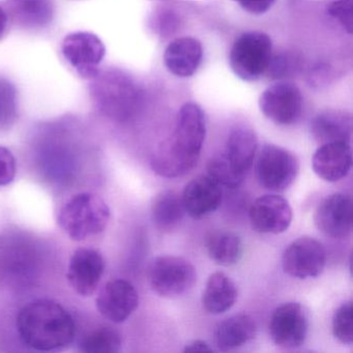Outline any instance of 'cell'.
Here are the masks:
<instances>
[{"label": "cell", "instance_id": "11", "mask_svg": "<svg viewBox=\"0 0 353 353\" xmlns=\"http://www.w3.org/2000/svg\"><path fill=\"white\" fill-rule=\"evenodd\" d=\"M325 264V249L312 237L295 239L283 254V270L292 278H316L323 272Z\"/></svg>", "mask_w": 353, "mask_h": 353}, {"label": "cell", "instance_id": "1", "mask_svg": "<svg viewBox=\"0 0 353 353\" xmlns=\"http://www.w3.org/2000/svg\"><path fill=\"white\" fill-rule=\"evenodd\" d=\"M206 135L205 117L199 105L185 103L179 112L176 127L170 139L159 146L150 165L154 173L176 179L197 165Z\"/></svg>", "mask_w": 353, "mask_h": 353}, {"label": "cell", "instance_id": "17", "mask_svg": "<svg viewBox=\"0 0 353 353\" xmlns=\"http://www.w3.org/2000/svg\"><path fill=\"white\" fill-rule=\"evenodd\" d=\"M185 212L193 219H202L216 212L222 203V190L210 176L196 177L185 185L183 194Z\"/></svg>", "mask_w": 353, "mask_h": 353}, {"label": "cell", "instance_id": "29", "mask_svg": "<svg viewBox=\"0 0 353 353\" xmlns=\"http://www.w3.org/2000/svg\"><path fill=\"white\" fill-rule=\"evenodd\" d=\"M332 334L334 338L345 345L352 344L353 341V305L347 301L336 309L332 317Z\"/></svg>", "mask_w": 353, "mask_h": 353}, {"label": "cell", "instance_id": "24", "mask_svg": "<svg viewBox=\"0 0 353 353\" xmlns=\"http://www.w3.org/2000/svg\"><path fill=\"white\" fill-rule=\"evenodd\" d=\"M185 214L181 194L174 190L161 192L152 202V220L161 231H171L176 228Z\"/></svg>", "mask_w": 353, "mask_h": 353}, {"label": "cell", "instance_id": "2", "mask_svg": "<svg viewBox=\"0 0 353 353\" xmlns=\"http://www.w3.org/2000/svg\"><path fill=\"white\" fill-rule=\"evenodd\" d=\"M17 330L24 344L38 351H59L75 339L76 325L68 310L52 299L26 303L17 316Z\"/></svg>", "mask_w": 353, "mask_h": 353}, {"label": "cell", "instance_id": "26", "mask_svg": "<svg viewBox=\"0 0 353 353\" xmlns=\"http://www.w3.org/2000/svg\"><path fill=\"white\" fill-rule=\"evenodd\" d=\"M79 347L85 353H117L121 351V336L114 328L101 326L86 334Z\"/></svg>", "mask_w": 353, "mask_h": 353}, {"label": "cell", "instance_id": "13", "mask_svg": "<svg viewBox=\"0 0 353 353\" xmlns=\"http://www.w3.org/2000/svg\"><path fill=\"white\" fill-rule=\"evenodd\" d=\"M318 230L332 239H345L352 231L353 206L350 196L336 193L322 200L314 214Z\"/></svg>", "mask_w": 353, "mask_h": 353}, {"label": "cell", "instance_id": "12", "mask_svg": "<svg viewBox=\"0 0 353 353\" xmlns=\"http://www.w3.org/2000/svg\"><path fill=\"white\" fill-rule=\"evenodd\" d=\"M104 272V257L98 250L79 248L70 259L67 278L78 294L88 297L96 292Z\"/></svg>", "mask_w": 353, "mask_h": 353}, {"label": "cell", "instance_id": "7", "mask_svg": "<svg viewBox=\"0 0 353 353\" xmlns=\"http://www.w3.org/2000/svg\"><path fill=\"white\" fill-rule=\"evenodd\" d=\"M299 171L296 157L272 144L263 146L256 162L258 183L268 191L283 192L288 189L296 179Z\"/></svg>", "mask_w": 353, "mask_h": 353}, {"label": "cell", "instance_id": "14", "mask_svg": "<svg viewBox=\"0 0 353 353\" xmlns=\"http://www.w3.org/2000/svg\"><path fill=\"white\" fill-rule=\"evenodd\" d=\"M96 305L103 317L113 323H123L139 305V295L128 281L113 280L101 289Z\"/></svg>", "mask_w": 353, "mask_h": 353}, {"label": "cell", "instance_id": "15", "mask_svg": "<svg viewBox=\"0 0 353 353\" xmlns=\"http://www.w3.org/2000/svg\"><path fill=\"white\" fill-rule=\"evenodd\" d=\"M252 228L264 234H280L288 230L292 222L290 204L279 195H264L257 198L250 208Z\"/></svg>", "mask_w": 353, "mask_h": 353}, {"label": "cell", "instance_id": "33", "mask_svg": "<svg viewBox=\"0 0 353 353\" xmlns=\"http://www.w3.org/2000/svg\"><path fill=\"white\" fill-rule=\"evenodd\" d=\"M185 352H195V351H200V352H212V349L210 348L208 343L201 340L193 341L185 346Z\"/></svg>", "mask_w": 353, "mask_h": 353}, {"label": "cell", "instance_id": "22", "mask_svg": "<svg viewBox=\"0 0 353 353\" xmlns=\"http://www.w3.org/2000/svg\"><path fill=\"white\" fill-rule=\"evenodd\" d=\"M255 334L256 324L253 318L239 314L227 318L216 326L214 344L220 350H232L253 340Z\"/></svg>", "mask_w": 353, "mask_h": 353}, {"label": "cell", "instance_id": "6", "mask_svg": "<svg viewBox=\"0 0 353 353\" xmlns=\"http://www.w3.org/2000/svg\"><path fill=\"white\" fill-rule=\"evenodd\" d=\"M148 280L154 292L171 299L189 292L197 281V272L185 258L159 256L150 263Z\"/></svg>", "mask_w": 353, "mask_h": 353}, {"label": "cell", "instance_id": "25", "mask_svg": "<svg viewBox=\"0 0 353 353\" xmlns=\"http://www.w3.org/2000/svg\"><path fill=\"white\" fill-rule=\"evenodd\" d=\"M206 251L212 261L219 265L236 264L243 255V243L239 235L229 231H214L205 241Z\"/></svg>", "mask_w": 353, "mask_h": 353}, {"label": "cell", "instance_id": "23", "mask_svg": "<svg viewBox=\"0 0 353 353\" xmlns=\"http://www.w3.org/2000/svg\"><path fill=\"white\" fill-rule=\"evenodd\" d=\"M239 291L236 285L224 272L210 274L202 295L204 309L210 314L225 313L234 305Z\"/></svg>", "mask_w": 353, "mask_h": 353}, {"label": "cell", "instance_id": "31", "mask_svg": "<svg viewBox=\"0 0 353 353\" xmlns=\"http://www.w3.org/2000/svg\"><path fill=\"white\" fill-rule=\"evenodd\" d=\"M17 174V163L9 148L0 145V187L13 183Z\"/></svg>", "mask_w": 353, "mask_h": 353}, {"label": "cell", "instance_id": "5", "mask_svg": "<svg viewBox=\"0 0 353 353\" xmlns=\"http://www.w3.org/2000/svg\"><path fill=\"white\" fill-rule=\"evenodd\" d=\"M272 59V43L263 32L241 34L231 48L230 63L233 73L243 81H256L268 72Z\"/></svg>", "mask_w": 353, "mask_h": 353}, {"label": "cell", "instance_id": "20", "mask_svg": "<svg viewBox=\"0 0 353 353\" xmlns=\"http://www.w3.org/2000/svg\"><path fill=\"white\" fill-rule=\"evenodd\" d=\"M312 135L320 144L349 142L352 136V117L344 111L319 113L312 121Z\"/></svg>", "mask_w": 353, "mask_h": 353}, {"label": "cell", "instance_id": "27", "mask_svg": "<svg viewBox=\"0 0 353 353\" xmlns=\"http://www.w3.org/2000/svg\"><path fill=\"white\" fill-rule=\"evenodd\" d=\"M17 119V90L9 80L0 77V132L11 129Z\"/></svg>", "mask_w": 353, "mask_h": 353}, {"label": "cell", "instance_id": "21", "mask_svg": "<svg viewBox=\"0 0 353 353\" xmlns=\"http://www.w3.org/2000/svg\"><path fill=\"white\" fill-rule=\"evenodd\" d=\"M257 146V137L252 130L237 128L229 134L224 156L237 173L245 176L253 165Z\"/></svg>", "mask_w": 353, "mask_h": 353}, {"label": "cell", "instance_id": "30", "mask_svg": "<svg viewBox=\"0 0 353 353\" xmlns=\"http://www.w3.org/2000/svg\"><path fill=\"white\" fill-rule=\"evenodd\" d=\"M353 0H334L328 7V14L343 26L348 34H352Z\"/></svg>", "mask_w": 353, "mask_h": 353}, {"label": "cell", "instance_id": "10", "mask_svg": "<svg viewBox=\"0 0 353 353\" xmlns=\"http://www.w3.org/2000/svg\"><path fill=\"white\" fill-rule=\"evenodd\" d=\"M264 117L276 125L296 123L303 113V96L296 85L280 82L266 88L259 99Z\"/></svg>", "mask_w": 353, "mask_h": 353}, {"label": "cell", "instance_id": "8", "mask_svg": "<svg viewBox=\"0 0 353 353\" xmlns=\"http://www.w3.org/2000/svg\"><path fill=\"white\" fill-rule=\"evenodd\" d=\"M270 336L276 346L285 349L301 347L309 330V318L305 307L299 303L281 305L272 314Z\"/></svg>", "mask_w": 353, "mask_h": 353}, {"label": "cell", "instance_id": "19", "mask_svg": "<svg viewBox=\"0 0 353 353\" xmlns=\"http://www.w3.org/2000/svg\"><path fill=\"white\" fill-rule=\"evenodd\" d=\"M14 23L26 30H43L54 19V0H7Z\"/></svg>", "mask_w": 353, "mask_h": 353}, {"label": "cell", "instance_id": "34", "mask_svg": "<svg viewBox=\"0 0 353 353\" xmlns=\"http://www.w3.org/2000/svg\"><path fill=\"white\" fill-rule=\"evenodd\" d=\"M8 22H9V16L7 12L0 7V39L5 34L8 28Z\"/></svg>", "mask_w": 353, "mask_h": 353}, {"label": "cell", "instance_id": "28", "mask_svg": "<svg viewBox=\"0 0 353 353\" xmlns=\"http://www.w3.org/2000/svg\"><path fill=\"white\" fill-rule=\"evenodd\" d=\"M208 174L220 187L227 189H236L245 177L232 168L224 154L210 159L208 164Z\"/></svg>", "mask_w": 353, "mask_h": 353}, {"label": "cell", "instance_id": "4", "mask_svg": "<svg viewBox=\"0 0 353 353\" xmlns=\"http://www.w3.org/2000/svg\"><path fill=\"white\" fill-rule=\"evenodd\" d=\"M110 208L100 196L83 192L72 196L59 210V227L75 241L100 234L108 226Z\"/></svg>", "mask_w": 353, "mask_h": 353}, {"label": "cell", "instance_id": "18", "mask_svg": "<svg viewBox=\"0 0 353 353\" xmlns=\"http://www.w3.org/2000/svg\"><path fill=\"white\" fill-rule=\"evenodd\" d=\"M203 57L201 43L191 37L172 41L164 53L167 70L177 77H191L197 72Z\"/></svg>", "mask_w": 353, "mask_h": 353}, {"label": "cell", "instance_id": "32", "mask_svg": "<svg viewBox=\"0 0 353 353\" xmlns=\"http://www.w3.org/2000/svg\"><path fill=\"white\" fill-rule=\"evenodd\" d=\"M245 11L249 13L260 14L265 13L274 5L276 0H235Z\"/></svg>", "mask_w": 353, "mask_h": 353}, {"label": "cell", "instance_id": "9", "mask_svg": "<svg viewBox=\"0 0 353 353\" xmlns=\"http://www.w3.org/2000/svg\"><path fill=\"white\" fill-rule=\"evenodd\" d=\"M63 57L81 77L92 79L106 54L101 39L92 32H74L65 37L61 45Z\"/></svg>", "mask_w": 353, "mask_h": 353}, {"label": "cell", "instance_id": "3", "mask_svg": "<svg viewBox=\"0 0 353 353\" xmlns=\"http://www.w3.org/2000/svg\"><path fill=\"white\" fill-rule=\"evenodd\" d=\"M90 96L94 106L109 119L127 121L141 105L142 94L133 78L119 70L99 72L92 78Z\"/></svg>", "mask_w": 353, "mask_h": 353}, {"label": "cell", "instance_id": "16", "mask_svg": "<svg viewBox=\"0 0 353 353\" xmlns=\"http://www.w3.org/2000/svg\"><path fill=\"white\" fill-rule=\"evenodd\" d=\"M352 152L349 142L321 144L312 159L314 172L328 183H336L350 172Z\"/></svg>", "mask_w": 353, "mask_h": 353}]
</instances>
